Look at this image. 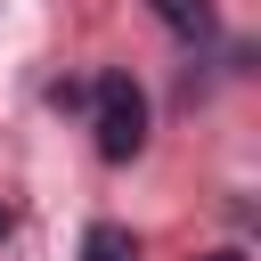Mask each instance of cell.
Instances as JSON below:
<instances>
[{
    "label": "cell",
    "instance_id": "5b68a950",
    "mask_svg": "<svg viewBox=\"0 0 261 261\" xmlns=\"http://www.w3.org/2000/svg\"><path fill=\"white\" fill-rule=\"evenodd\" d=\"M0 237H8V212H0Z\"/></svg>",
    "mask_w": 261,
    "mask_h": 261
},
{
    "label": "cell",
    "instance_id": "6da1fadb",
    "mask_svg": "<svg viewBox=\"0 0 261 261\" xmlns=\"http://www.w3.org/2000/svg\"><path fill=\"white\" fill-rule=\"evenodd\" d=\"M90 106H98V155H106V163H130V155L147 147V90L114 65V73L90 82Z\"/></svg>",
    "mask_w": 261,
    "mask_h": 261
},
{
    "label": "cell",
    "instance_id": "3957f363",
    "mask_svg": "<svg viewBox=\"0 0 261 261\" xmlns=\"http://www.w3.org/2000/svg\"><path fill=\"white\" fill-rule=\"evenodd\" d=\"M82 261H139V237L122 220H90L82 228Z\"/></svg>",
    "mask_w": 261,
    "mask_h": 261
},
{
    "label": "cell",
    "instance_id": "7a4b0ae2",
    "mask_svg": "<svg viewBox=\"0 0 261 261\" xmlns=\"http://www.w3.org/2000/svg\"><path fill=\"white\" fill-rule=\"evenodd\" d=\"M147 8H155V16H163V24L179 33V41H212V33H220L212 0H147Z\"/></svg>",
    "mask_w": 261,
    "mask_h": 261
},
{
    "label": "cell",
    "instance_id": "277c9868",
    "mask_svg": "<svg viewBox=\"0 0 261 261\" xmlns=\"http://www.w3.org/2000/svg\"><path fill=\"white\" fill-rule=\"evenodd\" d=\"M204 261H245V253H237V245H220V253H204Z\"/></svg>",
    "mask_w": 261,
    "mask_h": 261
}]
</instances>
